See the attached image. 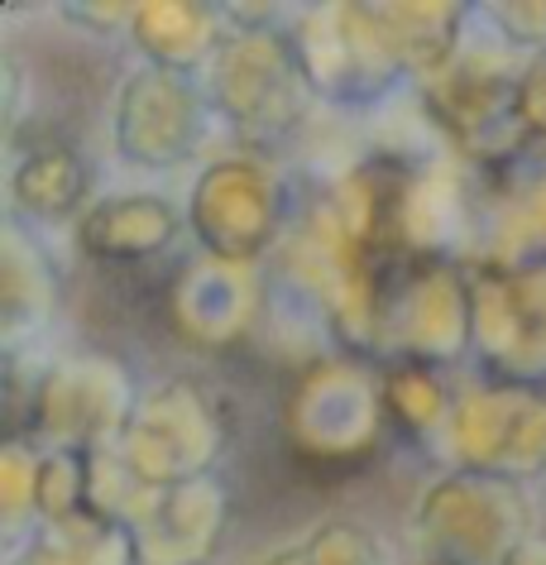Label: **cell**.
<instances>
[{
    "mask_svg": "<svg viewBox=\"0 0 546 565\" xmlns=\"http://www.w3.org/2000/svg\"><path fill=\"white\" fill-rule=\"evenodd\" d=\"M417 527L431 536L441 565H517L527 556V503L513 479L451 475L417 508Z\"/></svg>",
    "mask_w": 546,
    "mask_h": 565,
    "instance_id": "cell-1",
    "label": "cell"
},
{
    "mask_svg": "<svg viewBox=\"0 0 546 565\" xmlns=\"http://www.w3.org/2000/svg\"><path fill=\"white\" fill-rule=\"evenodd\" d=\"M212 92L245 135H288L302 120L312 77L302 53L274 30H240L216 49Z\"/></svg>",
    "mask_w": 546,
    "mask_h": 565,
    "instance_id": "cell-2",
    "label": "cell"
},
{
    "mask_svg": "<svg viewBox=\"0 0 546 565\" xmlns=\"http://www.w3.org/2000/svg\"><path fill=\"white\" fill-rule=\"evenodd\" d=\"M125 436H130L125 441V465L149 489L192 484L221 450V422L212 403H206L202 388L182 384V379L144 393V403H135Z\"/></svg>",
    "mask_w": 546,
    "mask_h": 565,
    "instance_id": "cell-3",
    "label": "cell"
},
{
    "mask_svg": "<svg viewBox=\"0 0 546 565\" xmlns=\"http://www.w3.org/2000/svg\"><path fill=\"white\" fill-rule=\"evenodd\" d=\"M302 67L317 92L326 96H379L408 73L388 39V24L370 6H335L302 30Z\"/></svg>",
    "mask_w": 546,
    "mask_h": 565,
    "instance_id": "cell-4",
    "label": "cell"
},
{
    "mask_svg": "<svg viewBox=\"0 0 546 565\" xmlns=\"http://www.w3.org/2000/svg\"><path fill=\"white\" fill-rule=\"evenodd\" d=\"M456 450L474 475L523 479L546 470V398L532 388L474 393L456 413Z\"/></svg>",
    "mask_w": 546,
    "mask_h": 565,
    "instance_id": "cell-5",
    "label": "cell"
},
{
    "mask_svg": "<svg viewBox=\"0 0 546 565\" xmlns=\"http://www.w3.org/2000/svg\"><path fill=\"white\" fill-rule=\"evenodd\" d=\"M474 335L503 379H546V259L474 288Z\"/></svg>",
    "mask_w": 546,
    "mask_h": 565,
    "instance_id": "cell-6",
    "label": "cell"
},
{
    "mask_svg": "<svg viewBox=\"0 0 546 565\" xmlns=\"http://www.w3.org/2000/svg\"><path fill=\"white\" fill-rule=\"evenodd\" d=\"M120 153L144 168H173L202 145V102L173 67H144L116 106Z\"/></svg>",
    "mask_w": 546,
    "mask_h": 565,
    "instance_id": "cell-7",
    "label": "cell"
},
{
    "mask_svg": "<svg viewBox=\"0 0 546 565\" xmlns=\"http://www.w3.org/2000/svg\"><path fill=\"white\" fill-rule=\"evenodd\" d=\"M192 225L221 259H255L278 225V182L259 163H216L192 196Z\"/></svg>",
    "mask_w": 546,
    "mask_h": 565,
    "instance_id": "cell-8",
    "label": "cell"
},
{
    "mask_svg": "<svg viewBox=\"0 0 546 565\" xmlns=\"http://www.w3.org/2000/svg\"><path fill=\"white\" fill-rule=\"evenodd\" d=\"M221 508L226 503L212 479H192L178 489H153L144 503H135L125 532L135 542V556H144L149 565H197L216 546Z\"/></svg>",
    "mask_w": 546,
    "mask_h": 565,
    "instance_id": "cell-9",
    "label": "cell"
},
{
    "mask_svg": "<svg viewBox=\"0 0 546 565\" xmlns=\"http://www.w3.org/2000/svg\"><path fill=\"white\" fill-rule=\"evenodd\" d=\"M431 106L446 130L465 139V149L480 159H503L527 130L523 87H508L494 73H460L431 96Z\"/></svg>",
    "mask_w": 546,
    "mask_h": 565,
    "instance_id": "cell-10",
    "label": "cell"
},
{
    "mask_svg": "<svg viewBox=\"0 0 546 565\" xmlns=\"http://www.w3.org/2000/svg\"><path fill=\"white\" fill-rule=\"evenodd\" d=\"M120 374L101 370V364H63L49 370L34 384V427H44L53 441H87V436L106 431L120 422L116 403Z\"/></svg>",
    "mask_w": 546,
    "mask_h": 565,
    "instance_id": "cell-11",
    "label": "cell"
},
{
    "mask_svg": "<svg viewBox=\"0 0 546 565\" xmlns=\"http://www.w3.org/2000/svg\"><path fill=\"white\" fill-rule=\"evenodd\" d=\"M173 231H178V211L163 196H110V202H96L77 225L82 249L116 264L159 254L173 239Z\"/></svg>",
    "mask_w": 546,
    "mask_h": 565,
    "instance_id": "cell-12",
    "label": "cell"
},
{
    "mask_svg": "<svg viewBox=\"0 0 546 565\" xmlns=\"http://www.w3.org/2000/svg\"><path fill=\"white\" fill-rule=\"evenodd\" d=\"M92 188V163L82 159L73 145H39L24 153V163L10 178V196L20 211L44 221L73 216L82 206V196Z\"/></svg>",
    "mask_w": 546,
    "mask_h": 565,
    "instance_id": "cell-13",
    "label": "cell"
},
{
    "mask_svg": "<svg viewBox=\"0 0 546 565\" xmlns=\"http://www.w3.org/2000/svg\"><path fill=\"white\" fill-rule=\"evenodd\" d=\"M135 39L153 58V67L182 73L216 44V15L212 6H139Z\"/></svg>",
    "mask_w": 546,
    "mask_h": 565,
    "instance_id": "cell-14",
    "label": "cell"
},
{
    "mask_svg": "<svg viewBox=\"0 0 546 565\" xmlns=\"http://www.w3.org/2000/svg\"><path fill=\"white\" fill-rule=\"evenodd\" d=\"M269 565H384V551L355 522H326L307 542L278 551Z\"/></svg>",
    "mask_w": 546,
    "mask_h": 565,
    "instance_id": "cell-15",
    "label": "cell"
},
{
    "mask_svg": "<svg viewBox=\"0 0 546 565\" xmlns=\"http://www.w3.org/2000/svg\"><path fill=\"white\" fill-rule=\"evenodd\" d=\"M384 407L398 413L408 427H431V422L441 417L446 398H441V384L427 374L422 360H403L384 379Z\"/></svg>",
    "mask_w": 546,
    "mask_h": 565,
    "instance_id": "cell-16",
    "label": "cell"
},
{
    "mask_svg": "<svg viewBox=\"0 0 546 565\" xmlns=\"http://www.w3.org/2000/svg\"><path fill=\"white\" fill-rule=\"evenodd\" d=\"M523 116H527V130L546 135V53H542L537 67H532L527 82H523Z\"/></svg>",
    "mask_w": 546,
    "mask_h": 565,
    "instance_id": "cell-17",
    "label": "cell"
},
{
    "mask_svg": "<svg viewBox=\"0 0 546 565\" xmlns=\"http://www.w3.org/2000/svg\"><path fill=\"white\" fill-rule=\"evenodd\" d=\"M10 565H87V561H82V551H77L73 542H63V536H53V542L34 546L30 556H20V561H10Z\"/></svg>",
    "mask_w": 546,
    "mask_h": 565,
    "instance_id": "cell-18",
    "label": "cell"
},
{
    "mask_svg": "<svg viewBox=\"0 0 546 565\" xmlns=\"http://www.w3.org/2000/svg\"><path fill=\"white\" fill-rule=\"evenodd\" d=\"M517 565H546V546H527V556Z\"/></svg>",
    "mask_w": 546,
    "mask_h": 565,
    "instance_id": "cell-19",
    "label": "cell"
}]
</instances>
